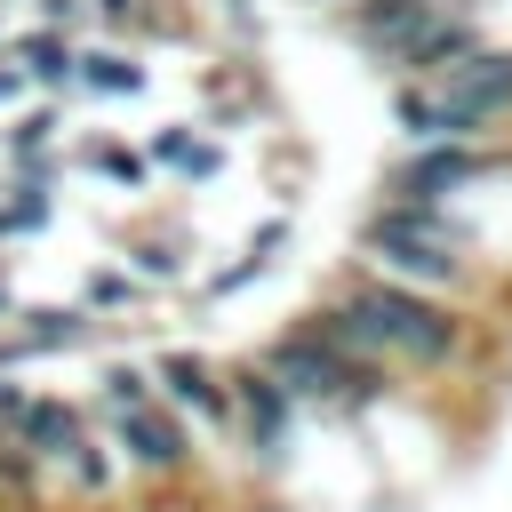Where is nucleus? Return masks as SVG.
<instances>
[{
    "label": "nucleus",
    "mask_w": 512,
    "mask_h": 512,
    "mask_svg": "<svg viewBox=\"0 0 512 512\" xmlns=\"http://www.w3.org/2000/svg\"><path fill=\"white\" fill-rule=\"evenodd\" d=\"M328 312V328L344 344H360L376 368H392L408 392H440V400H464L480 408V384H504L512 360H504V328H488L480 312L448 304V296H424V288H400L368 264H336L328 296H312Z\"/></svg>",
    "instance_id": "f257e3e1"
},
{
    "label": "nucleus",
    "mask_w": 512,
    "mask_h": 512,
    "mask_svg": "<svg viewBox=\"0 0 512 512\" xmlns=\"http://www.w3.org/2000/svg\"><path fill=\"white\" fill-rule=\"evenodd\" d=\"M392 136L400 144H496L512 136V40H480L472 56L392 80Z\"/></svg>",
    "instance_id": "f03ea898"
},
{
    "label": "nucleus",
    "mask_w": 512,
    "mask_h": 512,
    "mask_svg": "<svg viewBox=\"0 0 512 512\" xmlns=\"http://www.w3.org/2000/svg\"><path fill=\"white\" fill-rule=\"evenodd\" d=\"M256 360L288 384V400H296L304 416H336V424H360L368 408H384V400L400 392V376L376 368L360 344H344L320 304H304L296 320H280V328L256 344Z\"/></svg>",
    "instance_id": "7ed1b4c3"
},
{
    "label": "nucleus",
    "mask_w": 512,
    "mask_h": 512,
    "mask_svg": "<svg viewBox=\"0 0 512 512\" xmlns=\"http://www.w3.org/2000/svg\"><path fill=\"white\" fill-rule=\"evenodd\" d=\"M336 32L384 72V80H424L488 40L480 0H352Z\"/></svg>",
    "instance_id": "20e7f679"
},
{
    "label": "nucleus",
    "mask_w": 512,
    "mask_h": 512,
    "mask_svg": "<svg viewBox=\"0 0 512 512\" xmlns=\"http://www.w3.org/2000/svg\"><path fill=\"white\" fill-rule=\"evenodd\" d=\"M144 368H152V392L208 440V456H224V440H232V368L200 344H144Z\"/></svg>",
    "instance_id": "39448f33"
},
{
    "label": "nucleus",
    "mask_w": 512,
    "mask_h": 512,
    "mask_svg": "<svg viewBox=\"0 0 512 512\" xmlns=\"http://www.w3.org/2000/svg\"><path fill=\"white\" fill-rule=\"evenodd\" d=\"M200 256H208V240H200L192 208H144V216L120 232V264H128L152 296H184L192 272H200Z\"/></svg>",
    "instance_id": "423d86ee"
},
{
    "label": "nucleus",
    "mask_w": 512,
    "mask_h": 512,
    "mask_svg": "<svg viewBox=\"0 0 512 512\" xmlns=\"http://www.w3.org/2000/svg\"><path fill=\"white\" fill-rule=\"evenodd\" d=\"M144 160H152V176H168L176 192H208L224 168H232V136H216V128H200L192 112L184 120H152L144 136Z\"/></svg>",
    "instance_id": "0eeeda50"
},
{
    "label": "nucleus",
    "mask_w": 512,
    "mask_h": 512,
    "mask_svg": "<svg viewBox=\"0 0 512 512\" xmlns=\"http://www.w3.org/2000/svg\"><path fill=\"white\" fill-rule=\"evenodd\" d=\"M96 432V416H88V400L80 392H56V384H32V400H24V416H16V440L48 464V480H56V464L80 448Z\"/></svg>",
    "instance_id": "6e6552de"
},
{
    "label": "nucleus",
    "mask_w": 512,
    "mask_h": 512,
    "mask_svg": "<svg viewBox=\"0 0 512 512\" xmlns=\"http://www.w3.org/2000/svg\"><path fill=\"white\" fill-rule=\"evenodd\" d=\"M144 88H152L144 48H128V40H80V56H72V96L128 104V96H144Z\"/></svg>",
    "instance_id": "1a4fd4ad"
},
{
    "label": "nucleus",
    "mask_w": 512,
    "mask_h": 512,
    "mask_svg": "<svg viewBox=\"0 0 512 512\" xmlns=\"http://www.w3.org/2000/svg\"><path fill=\"white\" fill-rule=\"evenodd\" d=\"M0 56L16 64V80H24L32 96H72V56H80V40H72V32L16 24V32L0 40Z\"/></svg>",
    "instance_id": "9d476101"
},
{
    "label": "nucleus",
    "mask_w": 512,
    "mask_h": 512,
    "mask_svg": "<svg viewBox=\"0 0 512 512\" xmlns=\"http://www.w3.org/2000/svg\"><path fill=\"white\" fill-rule=\"evenodd\" d=\"M288 8H304V16H328V24H336V16L352 8V0H288Z\"/></svg>",
    "instance_id": "9b49d317"
}]
</instances>
